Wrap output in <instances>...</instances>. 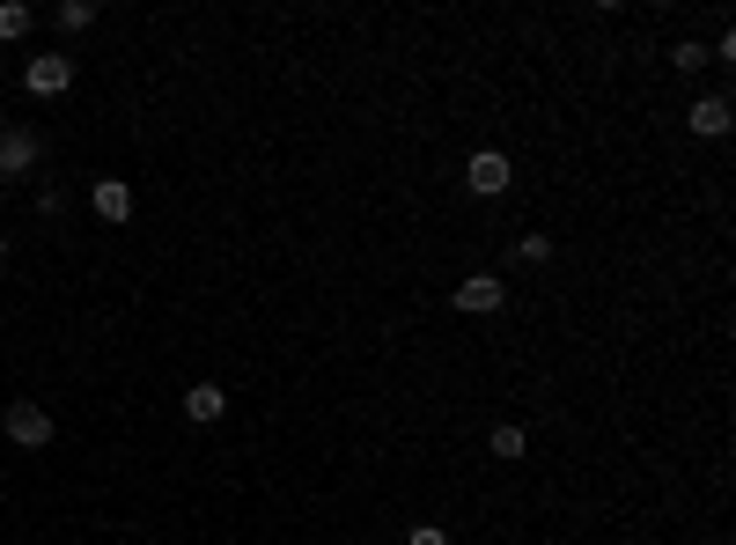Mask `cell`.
Listing matches in <instances>:
<instances>
[{
	"mask_svg": "<svg viewBox=\"0 0 736 545\" xmlns=\"http://www.w3.org/2000/svg\"><path fill=\"white\" fill-rule=\"evenodd\" d=\"M465 185H471V192H479V199H501V192H509V185H515V163H509V155H501V148H479V155H471V163H465Z\"/></svg>",
	"mask_w": 736,
	"mask_h": 545,
	"instance_id": "cell-1",
	"label": "cell"
},
{
	"mask_svg": "<svg viewBox=\"0 0 736 545\" xmlns=\"http://www.w3.org/2000/svg\"><path fill=\"white\" fill-rule=\"evenodd\" d=\"M23 89H30V97H67V89H74V59H67V52L30 59V67H23Z\"/></svg>",
	"mask_w": 736,
	"mask_h": 545,
	"instance_id": "cell-2",
	"label": "cell"
},
{
	"mask_svg": "<svg viewBox=\"0 0 736 545\" xmlns=\"http://www.w3.org/2000/svg\"><path fill=\"white\" fill-rule=\"evenodd\" d=\"M52 435H59V427H52V413H45V405H30V398H15V405H8V443L45 449Z\"/></svg>",
	"mask_w": 736,
	"mask_h": 545,
	"instance_id": "cell-3",
	"label": "cell"
},
{
	"mask_svg": "<svg viewBox=\"0 0 736 545\" xmlns=\"http://www.w3.org/2000/svg\"><path fill=\"white\" fill-rule=\"evenodd\" d=\"M501 302H509L501 272H471V280H457V310H465V318H493Z\"/></svg>",
	"mask_w": 736,
	"mask_h": 545,
	"instance_id": "cell-4",
	"label": "cell"
},
{
	"mask_svg": "<svg viewBox=\"0 0 736 545\" xmlns=\"http://www.w3.org/2000/svg\"><path fill=\"white\" fill-rule=\"evenodd\" d=\"M37 133H30V125H8V133H0V177H30L37 170Z\"/></svg>",
	"mask_w": 736,
	"mask_h": 545,
	"instance_id": "cell-5",
	"label": "cell"
},
{
	"mask_svg": "<svg viewBox=\"0 0 736 545\" xmlns=\"http://www.w3.org/2000/svg\"><path fill=\"white\" fill-rule=\"evenodd\" d=\"M89 207H97V222H133V185H125V177H97V185H89Z\"/></svg>",
	"mask_w": 736,
	"mask_h": 545,
	"instance_id": "cell-6",
	"label": "cell"
},
{
	"mask_svg": "<svg viewBox=\"0 0 736 545\" xmlns=\"http://www.w3.org/2000/svg\"><path fill=\"white\" fill-rule=\"evenodd\" d=\"M221 413H228V391H221V383H192V391H185V421L192 427H214Z\"/></svg>",
	"mask_w": 736,
	"mask_h": 545,
	"instance_id": "cell-7",
	"label": "cell"
},
{
	"mask_svg": "<svg viewBox=\"0 0 736 545\" xmlns=\"http://www.w3.org/2000/svg\"><path fill=\"white\" fill-rule=\"evenodd\" d=\"M692 133H700V141H722V133H729V97H700L692 103Z\"/></svg>",
	"mask_w": 736,
	"mask_h": 545,
	"instance_id": "cell-8",
	"label": "cell"
},
{
	"mask_svg": "<svg viewBox=\"0 0 736 545\" xmlns=\"http://www.w3.org/2000/svg\"><path fill=\"white\" fill-rule=\"evenodd\" d=\"M30 23H37V8H23V0H0V45L30 37Z\"/></svg>",
	"mask_w": 736,
	"mask_h": 545,
	"instance_id": "cell-9",
	"label": "cell"
},
{
	"mask_svg": "<svg viewBox=\"0 0 736 545\" xmlns=\"http://www.w3.org/2000/svg\"><path fill=\"white\" fill-rule=\"evenodd\" d=\"M52 23H59V30H89V23H97V0H59V8H52Z\"/></svg>",
	"mask_w": 736,
	"mask_h": 545,
	"instance_id": "cell-10",
	"label": "cell"
},
{
	"mask_svg": "<svg viewBox=\"0 0 736 545\" xmlns=\"http://www.w3.org/2000/svg\"><path fill=\"white\" fill-rule=\"evenodd\" d=\"M523 449H531L523 421H501V427H493V457H523Z\"/></svg>",
	"mask_w": 736,
	"mask_h": 545,
	"instance_id": "cell-11",
	"label": "cell"
},
{
	"mask_svg": "<svg viewBox=\"0 0 736 545\" xmlns=\"http://www.w3.org/2000/svg\"><path fill=\"white\" fill-rule=\"evenodd\" d=\"M515 258H523V266H545V258H553V236H515Z\"/></svg>",
	"mask_w": 736,
	"mask_h": 545,
	"instance_id": "cell-12",
	"label": "cell"
},
{
	"mask_svg": "<svg viewBox=\"0 0 736 545\" xmlns=\"http://www.w3.org/2000/svg\"><path fill=\"white\" fill-rule=\"evenodd\" d=\"M37 214H45V222H59V214H67V192H59V185H45V192H37Z\"/></svg>",
	"mask_w": 736,
	"mask_h": 545,
	"instance_id": "cell-13",
	"label": "cell"
},
{
	"mask_svg": "<svg viewBox=\"0 0 736 545\" xmlns=\"http://www.w3.org/2000/svg\"><path fill=\"white\" fill-rule=\"evenodd\" d=\"M405 545H449V531H442V523H413V531H405Z\"/></svg>",
	"mask_w": 736,
	"mask_h": 545,
	"instance_id": "cell-14",
	"label": "cell"
},
{
	"mask_svg": "<svg viewBox=\"0 0 736 545\" xmlns=\"http://www.w3.org/2000/svg\"><path fill=\"white\" fill-rule=\"evenodd\" d=\"M0 272H8V244H0Z\"/></svg>",
	"mask_w": 736,
	"mask_h": 545,
	"instance_id": "cell-15",
	"label": "cell"
}]
</instances>
